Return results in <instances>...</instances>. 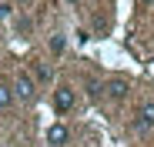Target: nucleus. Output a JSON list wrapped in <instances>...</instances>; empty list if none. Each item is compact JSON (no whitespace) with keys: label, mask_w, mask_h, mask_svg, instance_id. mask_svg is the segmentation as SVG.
<instances>
[{"label":"nucleus","mask_w":154,"mask_h":147,"mask_svg":"<svg viewBox=\"0 0 154 147\" xmlns=\"http://www.w3.org/2000/svg\"><path fill=\"white\" fill-rule=\"evenodd\" d=\"M10 94H14V100H17V97H20V100H34V97H37V87H34V80H30V74H27V70H20V74H17V80H14Z\"/></svg>","instance_id":"f257e3e1"},{"label":"nucleus","mask_w":154,"mask_h":147,"mask_svg":"<svg viewBox=\"0 0 154 147\" xmlns=\"http://www.w3.org/2000/svg\"><path fill=\"white\" fill-rule=\"evenodd\" d=\"M74 104H77V97H74V87L60 84V87L54 90V110H57V114H70V110H74Z\"/></svg>","instance_id":"f03ea898"},{"label":"nucleus","mask_w":154,"mask_h":147,"mask_svg":"<svg viewBox=\"0 0 154 147\" xmlns=\"http://www.w3.org/2000/svg\"><path fill=\"white\" fill-rule=\"evenodd\" d=\"M67 140H70V130L64 124H50L47 127V144L50 147H67Z\"/></svg>","instance_id":"7ed1b4c3"},{"label":"nucleus","mask_w":154,"mask_h":147,"mask_svg":"<svg viewBox=\"0 0 154 147\" xmlns=\"http://www.w3.org/2000/svg\"><path fill=\"white\" fill-rule=\"evenodd\" d=\"M104 90H107V97H111V100H124V97H127V90H131V84H127L124 77H111V80L104 84Z\"/></svg>","instance_id":"20e7f679"},{"label":"nucleus","mask_w":154,"mask_h":147,"mask_svg":"<svg viewBox=\"0 0 154 147\" xmlns=\"http://www.w3.org/2000/svg\"><path fill=\"white\" fill-rule=\"evenodd\" d=\"M137 127L141 130H154V100H144L137 107Z\"/></svg>","instance_id":"39448f33"},{"label":"nucleus","mask_w":154,"mask_h":147,"mask_svg":"<svg viewBox=\"0 0 154 147\" xmlns=\"http://www.w3.org/2000/svg\"><path fill=\"white\" fill-rule=\"evenodd\" d=\"M14 104V94H10V87L7 84H0V110H4V107H10Z\"/></svg>","instance_id":"423d86ee"},{"label":"nucleus","mask_w":154,"mask_h":147,"mask_svg":"<svg viewBox=\"0 0 154 147\" xmlns=\"http://www.w3.org/2000/svg\"><path fill=\"white\" fill-rule=\"evenodd\" d=\"M34 70H37V80H44V84L50 80V67H47V64H37Z\"/></svg>","instance_id":"0eeeda50"},{"label":"nucleus","mask_w":154,"mask_h":147,"mask_svg":"<svg viewBox=\"0 0 154 147\" xmlns=\"http://www.w3.org/2000/svg\"><path fill=\"white\" fill-rule=\"evenodd\" d=\"M137 4H141V7H151V4H154V0H137Z\"/></svg>","instance_id":"6e6552de"},{"label":"nucleus","mask_w":154,"mask_h":147,"mask_svg":"<svg viewBox=\"0 0 154 147\" xmlns=\"http://www.w3.org/2000/svg\"><path fill=\"white\" fill-rule=\"evenodd\" d=\"M17 4H20V7H27V4H30V0H17Z\"/></svg>","instance_id":"1a4fd4ad"},{"label":"nucleus","mask_w":154,"mask_h":147,"mask_svg":"<svg viewBox=\"0 0 154 147\" xmlns=\"http://www.w3.org/2000/svg\"><path fill=\"white\" fill-rule=\"evenodd\" d=\"M67 4H77V0H67Z\"/></svg>","instance_id":"9d476101"}]
</instances>
